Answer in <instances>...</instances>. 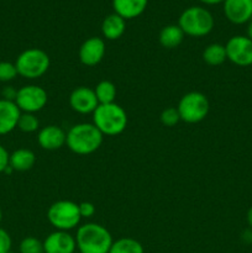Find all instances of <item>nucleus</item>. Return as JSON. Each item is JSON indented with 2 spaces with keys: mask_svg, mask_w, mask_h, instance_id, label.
I'll return each instance as SVG.
<instances>
[{
  "mask_svg": "<svg viewBox=\"0 0 252 253\" xmlns=\"http://www.w3.org/2000/svg\"><path fill=\"white\" fill-rule=\"evenodd\" d=\"M246 219H247V224H249V226L252 229V207L250 208L249 211H247Z\"/></svg>",
  "mask_w": 252,
  "mask_h": 253,
  "instance_id": "32",
  "label": "nucleus"
},
{
  "mask_svg": "<svg viewBox=\"0 0 252 253\" xmlns=\"http://www.w3.org/2000/svg\"><path fill=\"white\" fill-rule=\"evenodd\" d=\"M226 56L231 63L239 67H249L252 64V40L247 36L231 37L225 44Z\"/></svg>",
  "mask_w": 252,
  "mask_h": 253,
  "instance_id": "9",
  "label": "nucleus"
},
{
  "mask_svg": "<svg viewBox=\"0 0 252 253\" xmlns=\"http://www.w3.org/2000/svg\"><path fill=\"white\" fill-rule=\"evenodd\" d=\"M103 136L94 124H77L67 132L66 145L76 155H90L100 148Z\"/></svg>",
  "mask_w": 252,
  "mask_h": 253,
  "instance_id": "2",
  "label": "nucleus"
},
{
  "mask_svg": "<svg viewBox=\"0 0 252 253\" xmlns=\"http://www.w3.org/2000/svg\"><path fill=\"white\" fill-rule=\"evenodd\" d=\"M199 1L204 2V4H208V5H215V4H220V2H224L225 0H199Z\"/></svg>",
  "mask_w": 252,
  "mask_h": 253,
  "instance_id": "31",
  "label": "nucleus"
},
{
  "mask_svg": "<svg viewBox=\"0 0 252 253\" xmlns=\"http://www.w3.org/2000/svg\"><path fill=\"white\" fill-rule=\"evenodd\" d=\"M109 253H145V250L137 240L123 237L113 242Z\"/></svg>",
  "mask_w": 252,
  "mask_h": 253,
  "instance_id": "21",
  "label": "nucleus"
},
{
  "mask_svg": "<svg viewBox=\"0 0 252 253\" xmlns=\"http://www.w3.org/2000/svg\"><path fill=\"white\" fill-rule=\"evenodd\" d=\"M126 30V20L123 19L120 15L118 14H110L103 20V24H101V32H103V36L106 40H110V41H115L119 40L124 34H125Z\"/></svg>",
  "mask_w": 252,
  "mask_h": 253,
  "instance_id": "17",
  "label": "nucleus"
},
{
  "mask_svg": "<svg viewBox=\"0 0 252 253\" xmlns=\"http://www.w3.org/2000/svg\"><path fill=\"white\" fill-rule=\"evenodd\" d=\"M210 104L207 95L200 91H189L180 98L177 110L180 120L188 124H198L209 114Z\"/></svg>",
  "mask_w": 252,
  "mask_h": 253,
  "instance_id": "7",
  "label": "nucleus"
},
{
  "mask_svg": "<svg viewBox=\"0 0 252 253\" xmlns=\"http://www.w3.org/2000/svg\"><path fill=\"white\" fill-rule=\"evenodd\" d=\"M67 132L57 125H48L42 127L37 133V142L43 150L56 151L66 145Z\"/></svg>",
  "mask_w": 252,
  "mask_h": 253,
  "instance_id": "14",
  "label": "nucleus"
},
{
  "mask_svg": "<svg viewBox=\"0 0 252 253\" xmlns=\"http://www.w3.org/2000/svg\"><path fill=\"white\" fill-rule=\"evenodd\" d=\"M184 39V32L178 25H167L160 32V43L165 48L172 49L179 46Z\"/></svg>",
  "mask_w": 252,
  "mask_h": 253,
  "instance_id": "19",
  "label": "nucleus"
},
{
  "mask_svg": "<svg viewBox=\"0 0 252 253\" xmlns=\"http://www.w3.org/2000/svg\"><path fill=\"white\" fill-rule=\"evenodd\" d=\"M224 14L232 24L250 22L252 20V0H225Z\"/></svg>",
  "mask_w": 252,
  "mask_h": 253,
  "instance_id": "13",
  "label": "nucleus"
},
{
  "mask_svg": "<svg viewBox=\"0 0 252 253\" xmlns=\"http://www.w3.org/2000/svg\"><path fill=\"white\" fill-rule=\"evenodd\" d=\"M49 56L41 48H27L17 56L15 61L19 76L26 79H37L49 68Z\"/></svg>",
  "mask_w": 252,
  "mask_h": 253,
  "instance_id": "5",
  "label": "nucleus"
},
{
  "mask_svg": "<svg viewBox=\"0 0 252 253\" xmlns=\"http://www.w3.org/2000/svg\"><path fill=\"white\" fill-rule=\"evenodd\" d=\"M10 153L7 152L4 146L0 145V173H4L5 169L9 167Z\"/></svg>",
  "mask_w": 252,
  "mask_h": 253,
  "instance_id": "29",
  "label": "nucleus"
},
{
  "mask_svg": "<svg viewBox=\"0 0 252 253\" xmlns=\"http://www.w3.org/2000/svg\"><path fill=\"white\" fill-rule=\"evenodd\" d=\"M12 240L6 230L0 227V253H7L11 251Z\"/></svg>",
  "mask_w": 252,
  "mask_h": 253,
  "instance_id": "27",
  "label": "nucleus"
},
{
  "mask_svg": "<svg viewBox=\"0 0 252 253\" xmlns=\"http://www.w3.org/2000/svg\"><path fill=\"white\" fill-rule=\"evenodd\" d=\"M105 42L100 37H89L79 47V61L86 67H94L103 61L105 56Z\"/></svg>",
  "mask_w": 252,
  "mask_h": 253,
  "instance_id": "11",
  "label": "nucleus"
},
{
  "mask_svg": "<svg viewBox=\"0 0 252 253\" xmlns=\"http://www.w3.org/2000/svg\"><path fill=\"white\" fill-rule=\"evenodd\" d=\"M95 95L98 99L99 104H111L115 103L116 98V86L113 82L110 81H101L96 84L95 89Z\"/></svg>",
  "mask_w": 252,
  "mask_h": 253,
  "instance_id": "22",
  "label": "nucleus"
},
{
  "mask_svg": "<svg viewBox=\"0 0 252 253\" xmlns=\"http://www.w3.org/2000/svg\"><path fill=\"white\" fill-rule=\"evenodd\" d=\"M20 253H44L43 242L34 236H27L20 242Z\"/></svg>",
  "mask_w": 252,
  "mask_h": 253,
  "instance_id": "24",
  "label": "nucleus"
},
{
  "mask_svg": "<svg viewBox=\"0 0 252 253\" xmlns=\"http://www.w3.org/2000/svg\"><path fill=\"white\" fill-rule=\"evenodd\" d=\"M21 110L15 101L0 99V135H7L17 127Z\"/></svg>",
  "mask_w": 252,
  "mask_h": 253,
  "instance_id": "15",
  "label": "nucleus"
},
{
  "mask_svg": "<svg viewBox=\"0 0 252 253\" xmlns=\"http://www.w3.org/2000/svg\"><path fill=\"white\" fill-rule=\"evenodd\" d=\"M74 253H81V252H74Z\"/></svg>",
  "mask_w": 252,
  "mask_h": 253,
  "instance_id": "36",
  "label": "nucleus"
},
{
  "mask_svg": "<svg viewBox=\"0 0 252 253\" xmlns=\"http://www.w3.org/2000/svg\"><path fill=\"white\" fill-rule=\"evenodd\" d=\"M76 242L81 253H109L114 240L105 226L86 222L77 230Z\"/></svg>",
  "mask_w": 252,
  "mask_h": 253,
  "instance_id": "1",
  "label": "nucleus"
},
{
  "mask_svg": "<svg viewBox=\"0 0 252 253\" xmlns=\"http://www.w3.org/2000/svg\"><path fill=\"white\" fill-rule=\"evenodd\" d=\"M93 124L103 135L118 136L127 126V114L119 104H99L93 113Z\"/></svg>",
  "mask_w": 252,
  "mask_h": 253,
  "instance_id": "3",
  "label": "nucleus"
},
{
  "mask_svg": "<svg viewBox=\"0 0 252 253\" xmlns=\"http://www.w3.org/2000/svg\"><path fill=\"white\" fill-rule=\"evenodd\" d=\"M36 163V156L31 150L27 148H19L10 155L9 166L12 170L17 172H26L30 170Z\"/></svg>",
  "mask_w": 252,
  "mask_h": 253,
  "instance_id": "18",
  "label": "nucleus"
},
{
  "mask_svg": "<svg viewBox=\"0 0 252 253\" xmlns=\"http://www.w3.org/2000/svg\"><path fill=\"white\" fill-rule=\"evenodd\" d=\"M148 4V0H113L115 14L123 19L130 20L143 14Z\"/></svg>",
  "mask_w": 252,
  "mask_h": 253,
  "instance_id": "16",
  "label": "nucleus"
},
{
  "mask_svg": "<svg viewBox=\"0 0 252 253\" xmlns=\"http://www.w3.org/2000/svg\"><path fill=\"white\" fill-rule=\"evenodd\" d=\"M160 119L161 123L165 126H167V127H173V126H175L180 121V116L177 108H172V106L165 109V110L161 113Z\"/></svg>",
  "mask_w": 252,
  "mask_h": 253,
  "instance_id": "26",
  "label": "nucleus"
},
{
  "mask_svg": "<svg viewBox=\"0 0 252 253\" xmlns=\"http://www.w3.org/2000/svg\"><path fill=\"white\" fill-rule=\"evenodd\" d=\"M16 95H17V90H15L12 86H6V88H4V90H2V99H5V100L15 101Z\"/></svg>",
  "mask_w": 252,
  "mask_h": 253,
  "instance_id": "30",
  "label": "nucleus"
},
{
  "mask_svg": "<svg viewBox=\"0 0 252 253\" xmlns=\"http://www.w3.org/2000/svg\"><path fill=\"white\" fill-rule=\"evenodd\" d=\"M44 253H74L77 252L76 237L68 231L56 230L44 239Z\"/></svg>",
  "mask_w": 252,
  "mask_h": 253,
  "instance_id": "12",
  "label": "nucleus"
},
{
  "mask_svg": "<svg viewBox=\"0 0 252 253\" xmlns=\"http://www.w3.org/2000/svg\"><path fill=\"white\" fill-rule=\"evenodd\" d=\"M40 127V121L39 119L35 116V114L30 113H21V116L19 119V123H17V128L22 132L31 133L35 131L39 130Z\"/></svg>",
  "mask_w": 252,
  "mask_h": 253,
  "instance_id": "23",
  "label": "nucleus"
},
{
  "mask_svg": "<svg viewBox=\"0 0 252 253\" xmlns=\"http://www.w3.org/2000/svg\"><path fill=\"white\" fill-rule=\"evenodd\" d=\"M48 101L47 91L42 86L29 84L17 90L15 103L19 106L21 113L35 114L41 111Z\"/></svg>",
  "mask_w": 252,
  "mask_h": 253,
  "instance_id": "8",
  "label": "nucleus"
},
{
  "mask_svg": "<svg viewBox=\"0 0 252 253\" xmlns=\"http://www.w3.org/2000/svg\"><path fill=\"white\" fill-rule=\"evenodd\" d=\"M247 37L252 40V20L249 22V26H247Z\"/></svg>",
  "mask_w": 252,
  "mask_h": 253,
  "instance_id": "33",
  "label": "nucleus"
},
{
  "mask_svg": "<svg viewBox=\"0 0 252 253\" xmlns=\"http://www.w3.org/2000/svg\"><path fill=\"white\" fill-rule=\"evenodd\" d=\"M203 59L209 66H220L227 59L226 48L221 43H211L203 51Z\"/></svg>",
  "mask_w": 252,
  "mask_h": 253,
  "instance_id": "20",
  "label": "nucleus"
},
{
  "mask_svg": "<svg viewBox=\"0 0 252 253\" xmlns=\"http://www.w3.org/2000/svg\"><path fill=\"white\" fill-rule=\"evenodd\" d=\"M79 207V214H81L82 219L85 217V219H90L95 214V207H94L93 203L90 202H83L81 204H78Z\"/></svg>",
  "mask_w": 252,
  "mask_h": 253,
  "instance_id": "28",
  "label": "nucleus"
},
{
  "mask_svg": "<svg viewBox=\"0 0 252 253\" xmlns=\"http://www.w3.org/2000/svg\"><path fill=\"white\" fill-rule=\"evenodd\" d=\"M1 220H2V211L1 209H0V222H1Z\"/></svg>",
  "mask_w": 252,
  "mask_h": 253,
  "instance_id": "34",
  "label": "nucleus"
},
{
  "mask_svg": "<svg viewBox=\"0 0 252 253\" xmlns=\"http://www.w3.org/2000/svg\"><path fill=\"white\" fill-rule=\"evenodd\" d=\"M19 76L15 63L7 61L0 62V82L1 83H7V82L14 81Z\"/></svg>",
  "mask_w": 252,
  "mask_h": 253,
  "instance_id": "25",
  "label": "nucleus"
},
{
  "mask_svg": "<svg viewBox=\"0 0 252 253\" xmlns=\"http://www.w3.org/2000/svg\"><path fill=\"white\" fill-rule=\"evenodd\" d=\"M69 105L78 114H93L99 106L94 89L89 86H78L69 95Z\"/></svg>",
  "mask_w": 252,
  "mask_h": 253,
  "instance_id": "10",
  "label": "nucleus"
},
{
  "mask_svg": "<svg viewBox=\"0 0 252 253\" xmlns=\"http://www.w3.org/2000/svg\"><path fill=\"white\" fill-rule=\"evenodd\" d=\"M47 219L56 230L69 231L78 226L82 216L77 203L72 200H58L48 208Z\"/></svg>",
  "mask_w": 252,
  "mask_h": 253,
  "instance_id": "6",
  "label": "nucleus"
},
{
  "mask_svg": "<svg viewBox=\"0 0 252 253\" xmlns=\"http://www.w3.org/2000/svg\"><path fill=\"white\" fill-rule=\"evenodd\" d=\"M7 253H15V252H12V251H10V252H7Z\"/></svg>",
  "mask_w": 252,
  "mask_h": 253,
  "instance_id": "35",
  "label": "nucleus"
},
{
  "mask_svg": "<svg viewBox=\"0 0 252 253\" xmlns=\"http://www.w3.org/2000/svg\"><path fill=\"white\" fill-rule=\"evenodd\" d=\"M214 17L211 12L202 6H190L180 14L178 26L184 35L192 37H203L214 29Z\"/></svg>",
  "mask_w": 252,
  "mask_h": 253,
  "instance_id": "4",
  "label": "nucleus"
}]
</instances>
